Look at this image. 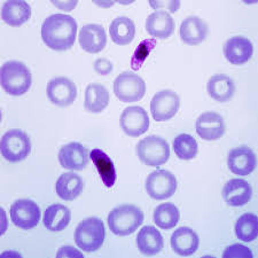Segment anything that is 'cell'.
Returning a JSON list of instances; mask_svg holds the SVG:
<instances>
[{"instance_id": "6da1fadb", "label": "cell", "mask_w": 258, "mask_h": 258, "mask_svg": "<svg viewBox=\"0 0 258 258\" xmlns=\"http://www.w3.org/2000/svg\"><path fill=\"white\" fill-rule=\"evenodd\" d=\"M77 36V22L73 16L53 14L41 26V38L53 51H67L72 48Z\"/></svg>"}, {"instance_id": "7a4b0ae2", "label": "cell", "mask_w": 258, "mask_h": 258, "mask_svg": "<svg viewBox=\"0 0 258 258\" xmlns=\"http://www.w3.org/2000/svg\"><path fill=\"white\" fill-rule=\"evenodd\" d=\"M0 81L3 89L8 94L23 95L30 89L32 77L28 67L20 61H8L2 67Z\"/></svg>"}, {"instance_id": "3957f363", "label": "cell", "mask_w": 258, "mask_h": 258, "mask_svg": "<svg viewBox=\"0 0 258 258\" xmlns=\"http://www.w3.org/2000/svg\"><path fill=\"white\" fill-rule=\"evenodd\" d=\"M107 222L114 234L130 235L144 223V212L136 206L122 205L109 212Z\"/></svg>"}, {"instance_id": "277c9868", "label": "cell", "mask_w": 258, "mask_h": 258, "mask_svg": "<svg viewBox=\"0 0 258 258\" xmlns=\"http://www.w3.org/2000/svg\"><path fill=\"white\" fill-rule=\"evenodd\" d=\"M106 230L103 222L98 217L83 220L75 231V242L83 251L93 252L103 244Z\"/></svg>"}, {"instance_id": "5b68a950", "label": "cell", "mask_w": 258, "mask_h": 258, "mask_svg": "<svg viewBox=\"0 0 258 258\" xmlns=\"http://www.w3.org/2000/svg\"><path fill=\"white\" fill-rule=\"evenodd\" d=\"M136 152L144 164L148 166H160L169 160L170 146L168 141L161 137L149 136L137 144Z\"/></svg>"}, {"instance_id": "8992f818", "label": "cell", "mask_w": 258, "mask_h": 258, "mask_svg": "<svg viewBox=\"0 0 258 258\" xmlns=\"http://www.w3.org/2000/svg\"><path fill=\"white\" fill-rule=\"evenodd\" d=\"M2 154L8 162H20L27 159L31 152V143L26 132L14 128L3 136L0 143Z\"/></svg>"}, {"instance_id": "52a82bcc", "label": "cell", "mask_w": 258, "mask_h": 258, "mask_svg": "<svg viewBox=\"0 0 258 258\" xmlns=\"http://www.w3.org/2000/svg\"><path fill=\"white\" fill-rule=\"evenodd\" d=\"M114 93L122 102H137L146 94V83L139 75L124 72L114 82Z\"/></svg>"}, {"instance_id": "ba28073f", "label": "cell", "mask_w": 258, "mask_h": 258, "mask_svg": "<svg viewBox=\"0 0 258 258\" xmlns=\"http://www.w3.org/2000/svg\"><path fill=\"white\" fill-rule=\"evenodd\" d=\"M177 179L168 170H156L146 179V190L154 200L171 198L177 190Z\"/></svg>"}, {"instance_id": "9c48e42d", "label": "cell", "mask_w": 258, "mask_h": 258, "mask_svg": "<svg viewBox=\"0 0 258 258\" xmlns=\"http://www.w3.org/2000/svg\"><path fill=\"white\" fill-rule=\"evenodd\" d=\"M179 107H180L179 95L171 90L160 91L154 95L151 101L153 118L157 122L171 119L178 113Z\"/></svg>"}, {"instance_id": "30bf717a", "label": "cell", "mask_w": 258, "mask_h": 258, "mask_svg": "<svg viewBox=\"0 0 258 258\" xmlns=\"http://www.w3.org/2000/svg\"><path fill=\"white\" fill-rule=\"evenodd\" d=\"M11 218L15 226L23 230H30L38 225L40 208L31 200H18L11 207Z\"/></svg>"}, {"instance_id": "8fae6325", "label": "cell", "mask_w": 258, "mask_h": 258, "mask_svg": "<svg viewBox=\"0 0 258 258\" xmlns=\"http://www.w3.org/2000/svg\"><path fill=\"white\" fill-rule=\"evenodd\" d=\"M119 124L124 133L130 137H139L149 128L148 113L143 107L131 106L123 110Z\"/></svg>"}, {"instance_id": "7c38bea8", "label": "cell", "mask_w": 258, "mask_h": 258, "mask_svg": "<svg viewBox=\"0 0 258 258\" xmlns=\"http://www.w3.org/2000/svg\"><path fill=\"white\" fill-rule=\"evenodd\" d=\"M46 93L48 99L54 105L68 107L73 105L77 98V87L69 78L55 77L48 82Z\"/></svg>"}, {"instance_id": "4fadbf2b", "label": "cell", "mask_w": 258, "mask_h": 258, "mask_svg": "<svg viewBox=\"0 0 258 258\" xmlns=\"http://www.w3.org/2000/svg\"><path fill=\"white\" fill-rule=\"evenodd\" d=\"M89 151L80 143H69L59 152V162L62 168L82 171L89 164Z\"/></svg>"}, {"instance_id": "5bb4252c", "label": "cell", "mask_w": 258, "mask_h": 258, "mask_svg": "<svg viewBox=\"0 0 258 258\" xmlns=\"http://www.w3.org/2000/svg\"><path fill=\"white\" fill-rule=\"evenodd\" d=\"M227 165L236 176H248L256 168L255 153L247 146L232 149L227 157Z\"/></svg>"}, {"instance_id": "9a60e30c", "label": "cell", "mask_w": 258, "mask_h": 258, "mask_svg": "<svg viewBox=\"0 0 258 258\" xmlns=\"http://www.w3.org/2000/svg\"><path fill=\"white\" fill-rule=\"evenodd\" d=\"M197 132L203 140L212 141L222 138L225 133V123L219 114L206 111L197 119Z\"/></svg>"}, {"instance_id": "2e32d148", "label": "cell", "mask_w": 258, "mask_h": 258, "mask_svg": "<svg viewBox=\"0 0 258 258\" xmlns=\"http://www.w3.org/2000/svg\"><path fill=\"white\" fill-rule=\"evenodd\" d=\"M253 53L252 43L243 36H234L224 45V55L230 63L241 66L250 60Z\"/></svg>"}, {"instance_id": "e0dca14e", "label": "cell", "mask_w": 258, "mask_h": 258, "mask_svg": "<svg viewBox=\"0 0 258 258\" xmlns=\"http://www.w3.org/2000/svg\"><path fill=\"white\" fill-rule=\"evenodd\" d=\"M252 188L247 180L234 178L228 180L223 188V198L231 207H242L250 201Z\"/></svg>"}, {"instance_id": "ac0fdd59", "label": "cell", "mask_w": 258, "mask_h": 258, "mask_svg": "<svg viewBox=\"0 0 258 258\" xmlns=\"http://www.w3.org/2000/svg\"><path fill=\"white\" fill-rule=\"evenodd\" d=\"M176 28L174 21L168 12L156 11L146 20V30L154 38L166 39L172 35Z\"/></svg>"}, {"instance_id": "d6986e66", "label": "cell", "mask_w": 258, "mask_h": 258, "mask_svg": "<svg viewBox=\"0 0 258 258\" xmlns=\"http://www.w3.org/2000/svg\"><path fill=\"white\" fill-rule=\"evenodd\" d=\"M78 39L82 48L89 53L101 52L107 44L106 31L100 24H86L81 29Z\"/></svg>"}, {"instance_id": "ffe728a7", "label": "cell", "mask_w": 258, "mask_h": 258, "mask_svg": "<svg viewBox=\"0 0 258 258\" xmlns=\"http://www.w3.org/2000/svg\"><path fill=\"white\" fill-rule=\"evenodd\" d=\"M199 236L192 228L179 227L171 236V247L180 256H190L198 250Z\"/></svg>"}, {"instance_id": "44dd1931", "label": "cell", "mask_w": 258, "mask_h": 258, "mask_svg": "<svg viewBox=\"0 0 258 258\" xmlns=\"http://www.w3.org/2000/svg\"><path fill=\"white\" fill-rule=\"evenodd\" d=\"M208 35L207 23L199 16H188L180 26V38L187 45H199Z\"/></svg>"}, {"instance_id": "7402d4cb", "label": "cell", "mask_w": 258, "mask_h": 258, "mask_svg": "<svg viewBox=\"0 0 258 258\" xmlns=\"http://www.w3.org/2000/svg\"><path fill=\"white\" fill-rule=\"evenodd\" d=\"M2 18L8 26L20 27L30 20L31 7L26 2L10 0L3 5Z\"/></svg>"}, {"instance_id": "603a6c76", "label": "cell", "mask_w": 258, "mask_h": 258, "mask_svg": "<svg viewBox=\"0 0 258 258\" xmlns=\"http://www.w3.org/2000/svg\"><path fill=\"white\" fill-rule=\"evenodd\" d=\"M137 245L141 253L146 256H154L163 249V236L154 226H144L137 235Z\"/></svg>"}, {"instance_id": "cb8c5ba5", "label": "cell", "mask_w": 258, "mask_h": 258, "mask_svg": "<svg viewBox=\"0 0 258 258\" xmlns=\"http://www.w3.org/2000/svg\"><path fill=\"white\" fill-rule=\"evenodd\" d=\"M84 189V181L75 172L62 173L56 180L55 192L64 201H74Z\"/></svg>"}, {"instance_id": "d4e9b609", "label": "cell", "mask_w": 258, "mask_h": 258, "mask_svg": "<svg viewBox=\"0 0 258 258\" xmlns=\"http://www.w3.org/2000/svg\"><path fill=\"white\" fill-rule=\"evenodd\" d=\"M207 91L210 97L218 102H227L234 94L235 86L231 77L226 75H214L207 84Z\"/></svg>"}, {"instance_id": "484cf974", "label": "cell", "mask_w": 258, "mask_h": 258, "mask_svg": "<svg viewBox=\"0 0 258 258\" xmlns=\"http://www.w3.org/2000/svg\"><path fill=\"white\" fill-rule=\"evenodd\" d=\"M70 218H72V212L69 208L55 203V205L49 206L44 212L43 222L48 231L61 232L69 225Z\"/></svg>"}, {"instance_id": "4316f807", "label": "cell", "mask_w": 258, "mask_h": 258, "mask_svg": "<svg viewBox=\"0 0 258 258\" xmlns=\"http://www.w3.org/2000/svg\"><path fill=\"white\" fill-rule=\"evenodd\" d=\"M109 103V93L105 86L98 83L89 84L85 90L84 107L87 111L99 114Z\"/></svg>"}, {"instance_id": "83f0119b", "label": "cell", "mask_w": 258, "mask_h": 258, "mask_svg": "<svg viewBox=\"0 0 258 258\" xmlns=\"http://www.w3.org/2000/svg\"><path fill=\"white\" fill-rule=\"evenodd\" d=\"M90 157L93 164L97 166L100 178H101L103 184L108 188H111L116 181V170L113 161L105 152H102L99 148H94L90 153Z\"/></svg>"}, {"instance_id": "f1b7e54d", "label": "cell", "mask_w": 258, "mask_h": 258, "mask_svg": "<svg viewBox=\"0 0 258 258\" xmlns=\"http://www.w3.org/2000/svg\"><path fill=\"white\" fill-rule=\"evenodd\" d=\"M109 33L114 43L118 45H127L135 38V23L126 16H118L110 23Z\"/></svg>"}, {"instance_id": "f546056e", "label": "cell", "mask_w": 258, "mask_h": 258, "mask_svg": "<svg viewBox=\"0 0 258 258\" xmlns=\"http://www.w3.org/2000/svg\"><path fill=\"white\" fill-rule=\"evenodd\" d=\"M154 223L162 230H171L176 227L180 219V212L173 203H163L154 210Z\"/></svg>"}, {"instance_id": "4dcf8cb0", "label": "cell", "mask_w": 258, "mask_h": 258, "mask_svg": "<svg viewBox=\"0 0 258 258\" xmlns=\"http://www.w3.org/2000/svg\"><path fill=\"white\" fill-rule=\"evenodd\" d=\"M236 238L243 242H251L258 235V218L253 214H244L235 224Z\"/></svg>"}, {"instance_id": "1f68e13d", "label": "cell", "mask_w": 258, "mask_h": 258, "mask_svg": "<svg viewBox=\"0 0 258 258\" xmlns=\"http://www.w3.org/2000/svg\"><path fill=\"white\" fill-rule=\"evenodd\" d=\"M173 149L180 160L189 161L198 155V141L187 133H181L173 140Z\"/></svg>"}, {"instance_id": "d6a6232c", "label": "cell", "mask_w": 258, "mask_h": 258, "mask_svg": "<svg viewBox=\"0 0 258 258\" xmlns=\"http://www.w3.org/2000/svg\"><path fill=\"white\" fill-rule=\"evenodd\" d=\"M156 45V40L155 39H149V40H144L143 43H141L138 48H137V51L133 54V57H132V68L133 69H139L141 64H143V62L146 60V57L148 56L149 52L152 51V49L155 47Z\"/></svg>"}, {"instance_id": "836d02e7", "label": "cell", "mask_w": 258, "mask_h": 258, "mask_svg": "<svg viewBox=\"0 0 258 258\" xmlns=\"http://www.w3.org/2000/svg\"><path fill=\"white\" fill-rule=\"evenodd\" d=\"M223 257H235V258H252V252L249 248L244 247L242 244H232L230 247L226 248V250L224 251Z\"/></svg>"}, {"instance_id": "e575fe53", "label": "cell", "mask_w": 258, "mask_h": 258, "mask_svg": "<svg viewBox=\"0 0 258 258\" xmlns=\"http://www.w3.org/2000/svg\"><path fill=\"white\" fill-rule=\"evenodd\" d=\"M94 70L99 75L106 76L113 72V63L107 59H98L94 62Z\"/></svg>"}, {"instance_id": "d590c367", "label": "cell", "mask_w": 258, "mask_h": 258, "mask_svg": "<svg viewBox=\"0 0 258 258\" xmlns=\"http://www.w3.org/2000/svg\"><path fill=\"white\" fill-rule=\"evenodd\" d=\"M151 5L153 7H166L170 12H172V13H174V12L178 11L179 6H180V3L179 2H169V3H157L155 4L154 2H151Z\"/></svg>"}, {"instance_id": "8d00e7d4", "label": "cell", "mask_w": 258, "mask_h": 258, "mask_svg": "<svg viewBox=\"0 0 258 258\" xmlns=\"http://www.w3.org/2000/svg\"><path fill=\"white\" fill-rule=\"evenodd\" d=\"M72 257V256H83V253L76 251L73 247H62L57 252V257Z\"/></svg>"}]
</instances>
